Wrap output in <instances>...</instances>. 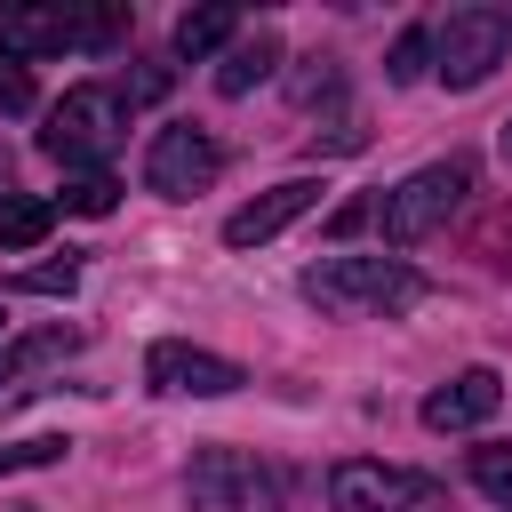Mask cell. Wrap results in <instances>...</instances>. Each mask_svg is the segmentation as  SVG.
Here are the masks:
<instances>
[{"instance_id": "obj_1", "label": "cell", "mask_w": 512, "mask_h": 512, "mask_svg": "<svg viewBox=\"0 0 512 512\" xmlns=\"http://www.w3.org/2000/svg\"><path fill=\"white\" fill-rule=\"evenodd\" d=\"M296 288L328 320H392V312L432 296V280L416 264H400V256H320V264H304Z\"/></svg>"}, {"instance_id": "obj_2", "label": "cell", "mask_w": 512, "mask_h": 512, "mask_svg": "<svg viewBox=\"0 0 512 512\" xmlns=\"http://www.w3.org/2000/svg\"><path fill=\"white\" fill-rule=\"evenodd\" d=\"M472 184H480V168H472L464 152H448V160L400 176L392 192H376V232H384L392 248H416V240H432V232L472 200Z\"/></svg>"}, {"instance_id": "obj_3", "label": "cell", "mask_w": 512, "mask_h": 512, "mask_svg": "<svg viewBox=\"0 0 512 512\" xmlns=\"http://www.w3.org/2000/svg\"><path fill=\"white\" fill-rule=\"evenodd\" d=\"M120 128H128L120 88H64L48 104V120H40V152L64 160V176H80V168H104V152H112Z\"/></svg>"}, {"instance_id": "obj_4", "label": "cell", "mask_w": 512, "mask_h": 512, "mask_svg": "<svg viewBox=\"0 0 512 512\" xmlns=\"http://www.w3.org/2000/svg\"><path fill=\"white\" fill-rule=\"evenodd\" d=\"M184 496H192V512H288V496H280L272 464H256L248 448H224V440L192 456Z\"/></svg>"}, {"instance_id": "obj_5", "label": "cell", "mask_w": 512, "mask_h": 512, "mask_svg": "<svg viewBox=\"0 0 512 512\" xmlns=\"http://www.w3.org/2000/svg\"><path fill=\"white\" fill-rule=\"evenodd\" d=\"M328 504H336V512H448V488H440L432 472L352 456V464L328 472Z\"/></svg>"}, {"instance_id": "obj_6", "label": "cell", "mask_w": 512, "mask_h": 512, "mask_svg": "<svg viewBox=\"0 0 512 512\" xmlns=\"http://www.w3.org/2000/svg\"><path fill=\"white\" fill-rule=\"evenodd\" d=\"M504 56H512V16L504 8H448V24H432V72L448 88H480Z\"/></svg>"}, {"instance_id": "obj_7", "label": "cell", "mask_w": 512, "mask_h": 512, "mask_svg": "<svg viewBox=\"0 0 512 512\" xmlns=\"http://www.w3.org/2000/svg\"><path fill=\"white\" fill-rule=\"evenodd\" d=\"M144 384H152V392H168V400H224V392H240V384H248V368H240V360H224V352H208V344L160 336V344L144 352Z\"/></svg>"}, {"instance_id": "obj_8", "label": "cell", "mask_w": 512, "mask_h": 512, "mask_svg": "<svg viewBox=\"0 0 512 512\" xmlns=\"http://www.w3.org/2000/svg\"><path fill=\"white\" fill-rule=\"evenodd\" d=\"M216 176H224V144H216L208 128H192V120L160 128L152 152H144V184H152L160 200H192V192H208Z\"/></svg>"}, {"instance_id": "obj_9", "label": "cell", "mask_w": 512, "mask_h": 512, "mask_svg": "<svg viewBox=\"0 0 512 512\" xmlns=\"http://www.w3.org/2000/svg\"><path fill=\"white\" fill-rule=\"evenodd\" d=\"M320 176H288V184H272V192H256L248 208H232L224 216V248H264V240H280L296 216H312L320 208Z\"/></svg>"}, {"instance_id": "obj_10", "label": "cell", "mask_w": 512, "mask_h": 512, "mask_svg": "<svg viewBox=\"0 0 512 512\" xmlns=\"http://www.w3.org/2000/svg\"><path fill=\"white\" fill-rule=\"evenodd\" d=\"M504 408V376L496 368H456L448 384L424 392V432H472Z\"/></svg>"}, {"instance_id": "obj_11", "label": "cell", "mask_w": 512, "mask_h": 512, "mask_svg": "<svg viewBox=\"0 0 512 512\" xmlns=\"http://www.w3.org/2000/svg\"><path fill=\"white\" fill-rule=\"evenodd\" d=\"M56 48H80L72 40V8H32V0H8L0 8V56H56Z\"/></svg>"}, {"instance_id": "obj_12", "label": "cell", "mask_w": 512, "mask_h": 512, "mask_svg": "<svg viewBox=\"0 0 512 512\" xmlns=\"http://www.w3.org/2000/svg\"><path fill=\"white\" fill-rule=\"evenodd\" d=\"M280 64H288L280 32H272V24H256V32H240V40L224 48V64H216V88H224V96H248V88H264Z\"/></svg>"}, {"instance_id": "obj_13", "label": "cell", "mask_w": 512, "mask_h": 512, "mask_svg": "<svg viewBox=\"0 0 512 512\" xmlns=\"http://www.w3.org/2000/svg\"><path fill=\"white\" fill-rule=\"evenodd\" d=\"M80 344H88V328H32V336L0 344V392L24 384V376H40V368H56V360H72Z\"/></svg>"}, {"instance_id": "obj_14", "label": "cell", "mask_w": 512, "mask_h": 512, "mask_svg": "<svg viewBox=\"0 0 512 512\" xmlns=\"http://www.w3.org/2000/svg\"><path fill=\"white\" fill-rule=\"evenodd\" d=\"M232 40H240V8H224V0L176 16V56H216V48H232Z\"/></svg>"}, {"instance_id": "obj_15", "label": "cell", "mask_w": 512, "mask_h": 512, "mask_svg": "<svg viewBox=\"0 0 512 512\" xmlns=\"http://www.w3.org/2000/svg\"><path fill=\"white\" fill-rule=\"evenodd\" d=\"M56 224V200L40 192H0V248H40Z\"/></svg>"}, {"instance_id": "obj_16", "label": "cell", "mask_w": 512, "mask_h": 512, "mask_svg": "<svg viewBox=\"0 0 512 512\" xmlns=\"http://www.w3.org/2000/svg\"><path fill=\"white\" fill-rule=\"evenodd\" d=\"M288 96H296V112H320V104H336L344 96V64L336 56H296V72H288Z\"/></svg>"}, {"instance_id": "obj_17", "label": "cell", "mask_w": 512, "mask_h": 512, "mask_svg": "<svg viewBox=\"0 0 512 512\" xmlns=\"http://www.w3.org/2000/svg\"><path fill=\"white\" fill-rule=\"evenodd\" d=\"M424 72H432V24H408V32L392 40V56H384V80H392V88H416Z\"/></svg>"}, {"instance_id": "obj_18", "label": "cell", "mask_w": 512, "mask_h": 512, "mask_svg": "<svg viewBox=\"0 0 512 512\" xmlns=\"http://www.w3.org/2000/svg\"><path fill=\"white\" fill-rule=\"evenodd\" d=\"M64 208H72V216H112V208H120V176H112V168L64 176Z\"/></svg>"}, {"instance_id": "obj_19", "label": "cell", "mask_w": 512, "mask_h": 512, "mask_svg": "<svg viewBox=\"0 0 512 512\" xmlns=\"http://www.w3.org/2000/svg\"><path fill=\"white\" fill-rule=\"evenodd\" d=\"M128 24H136V16H128L120 0H112V8H72V40H80V48H112V40H128Z\"/></svg>"}, {"instance_id": "obj_20", "label": "cell", "mask_w": 512, "mask_h": 512, "mask_svg": "<svg viewBox=\"0 0 512 512\" xmlns=\"http://www.w3.org/2000/svg\"><path fill=\"white\" fill-rule=\"evenodd\" d=\"M72 456V440L64 432H40V440H8L0 448V472H48V464H64Z\"/></svg>"}, {"instance_id": "obj_21", "label": "cell", "mask_w": 512, "mask_h": 512, "mask_svg": "<svg viewBox=\"0 0 512 512\" xmlns=\"http://www.w3.org/2000/svg\"><path fill=\"white\" fill-rule=\"evenodd\" d=\"M8 288H24V296H72V288H80V264H72V256H56V264H32V272H16Z\"/></svg>"}, {"instance_id": "obj_22", "label": "cell", "mask_w": 512, "mask_h": 512, "mask_svg": "<svg viewBox=\"0 0 512 512\" xmlns=\"http://www.w3.org/2000/svg\"><path fill=\"white\" fill-rule=\"evenodd\" d=\"M472 480L512 512V448H472Z\"/></svg>"}, {"instance_id": "obj_23", "label": "cell", "mask_w": 512, "mask_h": 512, "mask_svg": "<svg viewBox=\"0 0 512 512\" xmlns=\"http://www.w3.org/2000/svg\"><path fill=\"white\" fill-rule=\"evenodd\" d=\"M152 96H168V64H152V56H136V72L120 80V104H152Z\"/></svg>"}, {"instance_id": "obj_24", "label": "cell", "mask_w": 512, "mask_h": 512, "mask_svg": "<svg viewBox=\"0 0 512 512\" xmlns=\"http://www.w3.org/2000/svg\"><path fill=\"white\" fill-rule=\"evenodd\" d=\"M0 112H32V72L16 56H0Z\"/></svg>"}, {"instance_id": "obj_25", "label": "cell", "mask_w": 512, "mask_h": 512, "mask_svg": "<svg viewBox=\"0 0 512 512\" xmlns=\"http://www.w3.org/2000/svg\"><path fill=\"white\" fill-rule=\"evenodd\" d=\"M360 224H376V200H344V208L328 216V232H336V240H352Z\"/></svg>"}, {"instance_id": "obj_26", "label": "cell", "mask_w": 512, "mask_h": 512, "mask_svg": "<svg viewBox=\"0 0 512 512\" xmlns=\"http://www.w3.org/2000/svg\"><path fill=\"white\" fill-rule=\"evenodd\" d=\"M496 144H504V160H512V120H504V128H496Z\"/></svg>"}]
</instances>
